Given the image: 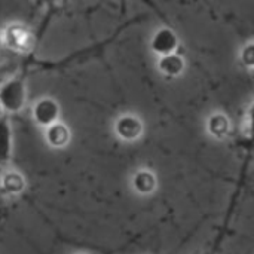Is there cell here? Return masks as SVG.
Wrapping results in <instances>:
<instances>
[{"label":"cell","mask_w":254,"mask_h":254,"mask_svg":"<svg viewBox=\"0 0 254 254\" xmlns=\"http://www.w3.org/2000/svg\"><path fill=\"white\" fill-rule=\"evenodd\" d=\"M27 101V89L22 79L15 77L0 86V106L9 112L16 113L22 110Z\"/></svg>","instance_id":"obj_1"},{"label":"cell","mask_w":254,"mask_h":254,"mask_svg":"<svg viewBox=\"0 0 254 254\" xmlns=\"http://www.w3.org/2000/svg\"><path fill=\"white\" fill-rule=\"evenodd\" d=\"M3 42L15 52H30L34 46V34L22 24H12L1 33Z\"/></svg>","instance_id":"obj_2"},{"label":"cell","mask_w":254,"mask_h":254,"mask_svg":"<svg viewBox=\"0 0 254 254\" xmlns=\"http://www.w3.org/2000/svg\"><path fill=\"white\" fill-rule=\"evenodd\" d=\"M115 131L124 141H135L143 134V122L135 115H124L116 121Z\"/></svg>","instance_id":"obj_3"},{"label":"cell","mask_w":254,"mask_h":254,"mask_svg":"<svg viewBox=\"0 0 254 254\" xmlns=\"http://www.w3.org/2000/svg\"><path fill=\"white\" fill-rule=\"evenodd\" d=\"M60 116V106L52 98H42L33 107V118L42 127H51Z\"/></svg>","instance_id":"obj_4"},{"label":"cell","mask_w":254,"mask_h":254,"mask_svg":"<svg viewBox=\"0 0 254 254\" xmlns=\"http://www.w3.org/2000/svg\"><path fill=\"white\" fill-rule=\"evenodd\" d=\"M150 45H152V49L158 55L164 57V55H170L176 52L179 46V39H177V34L171 28H161L155 33Z\"/></svg>","instance_id":"obj_5"},{"label":"cell","mask_w":254,"mask_h":254,"mask_svg":"<svg viewBox=\"0 0 254 254\" xmlns=\"http://www.w3.org/2000/svg\"><path fill=\"white\" fill-rule=\"evenodd\" d=\"M12 155V127L4 115H0V167L7 164Z\"/></svg>","instance_id":"obj_6"},{"label":"cell","mask_w":254,"mask_h":254,"mask_svg":"<svg viewBox=\"0 0 254 254\" xmlns=\"http://www.w3.org/2000/svg\"><path fill=\"white\" fill-rule=\"evenodd\" d=\"M70 129L67 125L55 122L51 127L46 128V141L51 147L54 149H63L68 144L70 141Z\"/></svg>","instance_id":"obj_7"},{"label":"cell","mask_w":254,"mask_h":254,"mask_svg":"<svg viewBox=\"0 0 254 254\" xmlns=\"http://www.w3.org/2000/svg\"><path fill=\"white\" fill-rule=\"evenodd\" d=\"M158 68L161 73H164L168 77H177L185 70V60L176 52L170 55H164L158 61Z\"/></svg>","instance_id":"obj_8"},{"label":"cell","mask_w":254,"mask_h":254,"mask_svg":"<svg viewBox=\"0 0 254 254\" xmlns=\"http://www.w3.org/2000/svg\"><path fill=\"white\" fill-rule=\"evenodd\" d=\"M156 186H158L156 176L149 170H141L135 173L132 177V188L140 195H150L152 192L156 190Z\"/></svg>","instance_id":"obj_9"},{"label":"cell","mask_w":254,"mask_h":254,"mask_svg":"<svg viewBox=\"0 0 254 254\" xmlns=\"http://www.w3.org/2000/svg\"><path fill=\"white\" fill-rule=\"evenodd\" d=\"M207 129H208V132L214 138L223 140L225 137H228V134L231 131V122H229V119H228L226 115H223V113H214L207 121Z\"/></svg>","instance_id":"obj_10"},{"label":"cell","mask_w":254,"mask_h":254,"mask_svg":"<svg viewBox=\"0 0 254 254\" xmlns=\"http://www.w3.org/2000/svg\"><path fill=\"white\" fill-rule=\"evenodd\" d=\"M1 188L7 195H19L25 189V179L21 173L9 171L1 179Z\"/></svg>","instance_id":"obj_11"},{"label":"cell","mask_w":254,"mask_h":254,"mask_svg":"<svg viewBox=\"0 0 254 254\" xmlns=\"http://www.w3.org/2000/svg\"><path fill=\"white\" fill-rule=\"evenodd\" d=\"M241 61L247 68H252L254 64V45L249 43L241 51Z\"/></svg>","instance_id":"obj_12"},{"label":"cell","mask_w":254,"mask_h":254,"mask_svg":"<svg viewBox=\"0 0 254 254\" xmlns=\"http://www.w3.org/2000/svg\"><path fill=\"white\" fill-rule=\"evenodd\" d=\"M0 45H1V31H0Z\"/></svg>","instance_id":"obj_13"},{"label":"cell","mask_w":254,"mask_h":254,"mask_svg":"<svg viewBox=\"0 0 254 254\" xmlns=\"http://www.w3.org/2000/svg\"><path fill=\"white\" fill-rule=\"evenodd\" d=\"M80 254H85V253H80Z\"/></svg>","instance_id":"obj_14"}]
</instances>
